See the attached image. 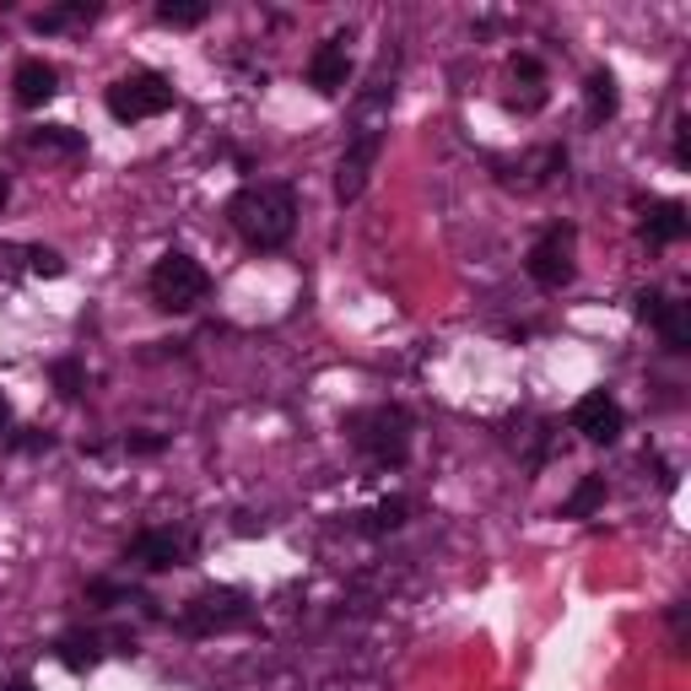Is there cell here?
Segmentation results:
<instances>
[{
	"label": "cell",
	"instance_id": "7c38bea8",
	"mask_svg": "<svg viewBox=\"0 0 691 691\" xmlns=\"http://www.w3.org/2000/svg\"><path fill=\"white\" fill-rule=\"evenodd\" d=\"M11 92H16L22 108H44V103L60 92V71H55L49 60H22L16 77H11Z\"/></svg>",
	"mask_w": 691,
	"mask_h": 691
},
{
	"label": "cell",
	"instance_id": "8992f818",
	"mask_svg": "<svg viewBox=\"0 0 691 691\" xmlns=\"http://www.w3.org/2000/svg\"><path fill=\"white\" fill-rule=\"evenodd\" d=\"M244 621H249V600L238 589H206V595H195V600L184 605V626L195 637L227 632V626H244Z\"/></svg>",
	"mask_w": 691,
	"mask_h": 691
},
{
	"label": "cell",
	"instance_id": "30bf717a",
	"mask_svg": "<svg viewBox=\"0 0 691 691\" xmlns=\"http://www.w3.org/2000/svg\"><path fill=\"white\" fill-rule=\"evenodd\" d=\"M346 44H351V38L336 33V38H325V44L314 49V60H308V86H314V92H325V97L346 92V82H351V49H346Z\"/></svg>",
	"mask_w": 691,
	"mask_h": 691
},
{
	"label": "cell",
	"instance_id": "4dcf8cb0",
	"mask_svg": "<svg viewBox=\"0 0 691 691\" xmlns=\"http://www.w3.org/2000/svg\"><path fill=\"white\" fill-rule=\"evenodd\" d=\"M0 422H5V400H0Z\"/></svg>",
	"mask_w": 691,
	"mask_h": 691
},
{
	"label": "cell",
	"instance_id": "52a82bcc",
	"mask_svg": "<svg viewBox=\"0 0 691 691\" xmlns=\"http://www.w3.org/2000/svg\"><path fill=\"white\" fill-rule=\"evenodd\" d=\"M378 152H384V130H356V136H351L341 168H336V195H341L346 206L367 189V178L378 168Z\"/></svg>",
	"mask_w": 691,
	"mask_h": 691
},
{
	"label": "cell",
	"instance_id": "f1b7e54d",
	"mask_svg": "<svg viewBox=\"0 0 691 691\" xmlns=\"http://www.w3.org/2000/svg\"><path fill=\"white\" fill-rule=\"evenodd\" d=\"M5 691H33V681H27V676H16V681H11Z\"/></svg>",
	"mask_w": 691,
	"mask_h": 691
},
{
	"label": "cell",
	"instance_id": "d6986e66",
	"mask_svg": "<svg viewBox=\"0 0 691 691\" xmlns=\"http://www.w3.org/2000/svg\"><path fill=\"white\" fill-rule=\"evenodd\" d=\"M49 384H55V395H60V400H82L86 367L77 362V356H55V362H49Z\"/></svg>",
	"mask_w": 691,
	"mask_h": 691
},
{
	"label": "cell",
	"instance_id": "6da1fadb",
	"mask_svg": "<svg viewBox=\"0 0 691 691\" xmlns=\"http://www.w3.org/2000/svg\"><path fill=\"white\" fill-rule=\"evenodd\" d=\"M227 222L233 233L249 244V249H281L292 233H297V189L292 184H276V178H255L244 184L233 200H227Z\"/></svg>",
	"mask_w": 691,
	"mask_h": 691
},
{
	"label": "cell",
	"instance_id": "9c48e42d",
	"mask_svg": "<svg viewBox=\"0 0 691 691\" xmlns=\"http://www.w3.org/2000/svg\"><path fill=\"white\" fill-rule=\"evenodd\" d=\"M573 432H584L589 443H616L626 432V411L610 389H589L578 406H573Z\"/></svg>",
	"mask_w": 691,
	"mask_h": 691
},
{
	"label": "cell",
	"instance_id": "7402d4cb",
	"mask_svg": "<svg viewBox=\"0 0 691 691\" xmlns=\"http://www.w3.org/2000/svg\"><path fill=\"white\" fill-rule=\"evenodd\" d=\"M86 600L92 605H147V610H152V600H147L141 589H125V584H108V578H92V584H86Z\"/></svg>",
	"mask_w": 691,
	"mask_h": 691
},
{
	"label": "cell",
	"instance_id": "3957f363",
	"mask_svg": "<svg viewBox=\"0 0 691 691\" xmlns=\"http://www.w3.org/2000/svg\"><path fill=\"white\" fill-rule=\"evenodd\" d=\"M152 303L157 308H168V314H189V308H200L206 303V292H211V270L200 265L195 255H184V249H168V255L152 265Z\"/></svg>",
	"mask_w": 691,
	"mask_h": 691
},
{
	"label": "cell",
	"instance_id": "484cf974",
	"mask_svg": "<svg viewBox=\"0 0 691 691\" xmlns=\"http://www.w3.org/2000/svg\"><path fill=\"white\" fill-rule=\"evenodd\" d=\"M163 443H168V437H157V432H136V437H130L125 448H130V454H157Z\"/></svg>",
	"mask_w": 691,
	"mask_h": 691
},
{
	"label": "cell",
	"instance_id": "ac0fdd59",
	"mask_svg": "<svg viewBox=\"0 0 691 691\" xmlns=\"http://www.w3.org/2000/svg\"><path fill=\"white\" fill-rule=\"evenodd\" d=\"M605 508V476H584L578 487H573V497L562 503V518H589Z\"/></svg>",
	"mask_w": 691,
	"mask_h": 691
},
{
	"label": "cell",
	"instance_id": "7a4b0ae2",
	"mask_svg": "<svg viewBox=\"0 0 691 691\" xmlns=\"http://www.w3.org/2000/svg\"><path fill=\"white\" fill-rule=\"evenodd\" d=\"M346 437L373 465H406V454H411V417L400 406H367V411L346 417Z\"/></svg>",
	"mask_w": 691,
	"mask_h": 691
},
{
	"label": "cell",
	"instance_id": "603a6c76",
	"mask_svg": "<svg viewBox=\"0 0 691 691\" xmlns=\"http://www.w3.org/2000/svg\"><path fill=\"white\" fill-rule=\"evenodd\" d=\"M406 514H411V503H406V497H384V503L367 514V529H373V535H384V529H400V524H406Z\"/></svg>",
	"mask_w": 691,
	"mask_h": 691
},
{
	"label": "cell",
	"instance_id": "5bb4252c",
	"mask_svg": "<svg viewBox=\"0 0 691 691\" xmlns=\"http://www.w3.org/2000/svg\"><path fill=\"white\" fill-rule=\"evenodd\" d=\"M584 108H589V125H605V119H616V108H621V92H616V77L610 71H589L584 77Z\"/></svg>",
	"mask_w": 691,
	"mask_h": 691
},
{
	"label": "cell",
	"instance_id": "83f0119b",
	"mask_svg": "<svg viewBox=\"0 0 691 691\" xmlns=\"http://www.w3.org/2000/svg\"><path fill=\"white\" fill-rule=\"evenodd\" d=\"M11 448H27V454H33V448H49V432H33V437H11Z\"/></svg>",
	"mask_w": 691,
	"mask_h": 691
},
{
	"label": "cell",
	"instance_id": "8fae6325",
	"mask_svg": "<svg viewBox=\"0 0 691 691\" xmlns=\"http://www.w3.org/2000/svg\"><path fill=\"white\" fill-rule=\"evenodd\" d=\"M687 206L681 200H648L643 206V238L648 244H659V249H670V244H681L687 238Z\"/></svg>",
	"mask_w": 691,
	"mask_h": 691
},
{
	"label": "cell",
	"instance_id": "44dd1931",
	"mask_svg": "<svg viewBox=\"0 0 691 691\" xmlns=\"http://www.w3.org/2000/svg\"><path fill=\"white\" fill-rule=\"evenodd\" d=\"M206 16H211L206 0H163V5H157V22H163V27H200Z\"/></svg>",
	"mask_w": 691,
	"mask_h": 691
},
{
	"label": "cell",
	"instance_id": "4fadbf2b",
	"mask_svg": "<svg viewBox=\"0 0 691 691\" xmlns=\"http://www.w3.org/2000/svg\"><path fill=\"white\" fill-rule=\"evenodd\" d=\"M103 648H108V637H103V632H86V626H71V632L55 637V659H60L71 676H86V670L103 659Z\"/></svg>",
	"mask_w": 691,
	"mask_h": 691
},
{
	"label": "cell",
	"instance_id": "e0dca14e",
	"mask_svg": "<svg viewBox=\"0 0 691 691\" xmlns=\"http://www.w3.org/2000/svg\"><path fill=\"white\" fill-rule=\"evenodd\" d=\"M654 330H659V341H665V351H691V314L687 303H665L659 308V319H654Z\"/></svg>",
	"mask_w": 691,
	"mask_h": 691
},
{
	"label": "cell",
	"instance_id": "cb8c5ba5",
	"mask_svg": "<svg viewBox=\"0 0 691 691\" xmlns=\"http://www.w3.org/2000/svg\"><path fill=\"white\" fill-rule=\"evenodd\" d=\"M27 270H33V276H60L66 259L55 255V249H44V244H33V249H27Z\"/></svg>",
	"mask_w": 691,
	"mask_h": 691
},
{
	"label": "cell",
	"instance_id": "277c9868",
	"mask_svg": "<svg viewBox=\"0 0 691 691\" xmlns=\"http://www.w3.org/2000/svg\"><path fill=\"white\" fill-rule=\"evenodd\" d=\"M103 103L119 125H141V119H157V114L173 108V82L163 71H130V77H119L108 86Z\"/></svg>",
	"mask_w": 691,
	"mask_h": 691
},
{
	"label": "cell",
	"instance_id": "d4e9b609",
	"mask_svg": "<svg viewBox=\"0 0 691 691\" xmlns=\"http://www.w3.org/2000/svg\"><path fill=\"white\" fill-rule=\"evenodd\" d=\"M665 303H670V297H665V292H654V286H648V292H637V319H648V325H654Z\"/></svg>",
	"mask_w": 691,
	"mask_h": 691
},
{
	"label": "cell",
	"instance_id": "f546056e",
	"mask_svg": "<svg viewBox=\"0 0 691 691\" xmlns=\"http://www.w3.org/2000/svg\"><path fill=\"white\" fill-rule=\"evenodd\" d=\"M5 195H11V189H5V173H0V206H5Z\"/></svg>",
	"mask_w": 691,
	"mask_h": 691
},
{
	"label": "cell",
	"instance_id": "9a60e30c",
	"mask_svg": "<svg viewBox=\"0 0 691 691\" xmlns=\"http://www.w3.org/2000/svg\"><path fill=\"white\" fill-rule=\"evenodd\" d=\"M27 147L44 152V157H82L86 136L71 130V125H44V130H27Z\"/></svg>",
	"mask_w": 691,
	"mask_h": 691
},
{
	"label": "cell",
	"instance_id": "ba28073f",
	"mask_svg": "<svg viewBox=\"0 0 691 691\" xmlns=\"http://www.w3.org/2000/svg\"><path fill=\"white\" fill-rule=\"evenodd\" d=\"M125 562H136V567H147V573L184 567V562H189V535H178V529H141V535L125 546Z\"/></svg>",
	"mask_w": 691,
	"mask_h": 691
},
{
	"label": "cell",
	"instance_id": "5b68a950",
	"mask_svg": "<svg viewBox=\"0 0 691 691\" xmlns=\"http://www.w3.org/2000/svg\"><path fill=\"white\" fill-rule=\"evenodd\" d=\"M524 270H529L535 286L562 292V286L573 281V270H578V233H573L567 222H562V227H546V233L535 238L529 259H524Z\"/></svg>",
	"mask_w": 691,
	"mask_h": 691
},
{
	"label": "cell",
	"instance_id": "4316f807",
	"mask_svg": "<svg viewBox=\"0 0 691 691\" xmlns=\"http://www.w3.org/2000/svg\"><path fill=\"white\" fill-rule=\"evenodd\" d=\"M687 130H691V125L681 119V125H676V163H681V168L691 163V136H687Z\"/></svg>",
	"mask_w": 691,
	"mask_h": 691
},
{
	"label": "cell",
	"instance_id": "ffe728a7",
	"mask_svg": "<svg viewBox=\"0 0 691 691\" xmlns=\"http://www.w3.org/2000/svg\"><path fill=\"white\" fill-rule=\"evenodd\" d=\"M92 16H97V5H86V0L55 5V11H38L33 16V33H60V27H77V22H92Z\"/></svg>",
	"mask_w": 691,
	"mask_h": 691
},
{
	"label": "cell",
	"instance_id": "2e32d148",
	"mask_svg": "<svg viewBox=\"0 0 691 691\" xmlns=\"http://www.w3.org/2000/svg\"><path fill=\"white\" fill-rule=\"evenodd\" d=\"M514 82H524V97H508L518 114H535L546 103V66L535 55H514Z\"/></svg>",
	"mask_w": 691,
	"mask_h": 691
}]
</instances>
